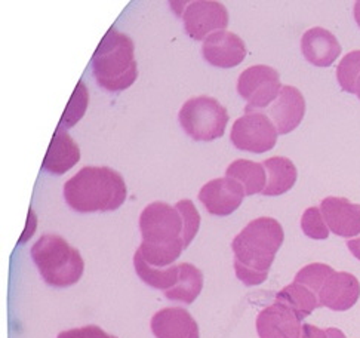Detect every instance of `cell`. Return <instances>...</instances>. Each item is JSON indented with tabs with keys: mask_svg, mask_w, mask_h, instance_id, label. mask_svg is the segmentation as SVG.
<instances>
[{
	"mask_svg": "<svg viewBox=\"0 0 360 338\" xmlns=\"http://www.w3.org/2000/svg\"><path fill=\"white\" fill-rule=\"evenodd\" d=\"M255 327L259 338H301L302 335L301 319L281 301L261 310Z\"/></svg>",
	"mask_w": 360,
	"mask_h": 338,
	"instance_id": "8fae6325",
	"label": "cell"
},
{
	"mask_svg": "<svg viewBox=\"0 0 360 338\" xmlns=\"http://www.w3.org/2000/svg\"><path fill=\"white\" fill-rule=\"evenodd\" d=\"M283 239V227L278 220L271 217L252 220L233 239L234 272L242 284L257 287L267 280Z\"/></svg>",
	"mask_w": 360,
	"mask_h": 338,
	"instance_id": "6da1fadb",
	"label": "cell"
},
{
	"mask_svg": "<svg viewBox=\"0 0 360 338\" xmlns=\"http://www.w3.org/2000/svg\"><path fill=\"white\" fill-rule=\"evenodd\" d=\"M301 338H345V335L337 328L321 330L314 325H310V323H304Z\"/></svg>",
	"mask_w": 360,
	"mask_h": 338,
	"instance_id": "f546056e",
	"label": "cell"
},
{
	"mask_svg": "<svg viewBox=\"0 0 360 338\" xmlns=\"http://www.w3.org/2000/svg\"><path fill=\"white\" fill-rule=\"evenodd\" d=\"M179 265L178 284L165 292V297L171 301L191 304L203 289V273L191 263H181Z\"/></svg>",
	"mask_w": 360,
	"mask_h": 338,
	"instance_id": "ffe728a7",
	"label": "cell"
},
{
	"mask_svg": "<svg viewBox=\"0 0 360 338\" xmlns=\"http://www.w3.org/2000/svg\"><path fill=\"white\" fill-rule=\"evenodd\" d=\"M92 73L108 92L128 89L138 77L135 46L129 36L110 28L92 55Z\"/></svg>",
	"mask_w": 360,
	"mask_h": 338,
	"instance_id": "277c9868",
	"label": "cell"
},
{
	"mask_svg": "<svg viewBox=\"0 0 360 338\" xmlns=\"http://www.w3.org/2000/svg\"><path fill=\"white\" fill-rule=\"evenodd\" d=\"M322 215L329 230L341 237H354L360 233V205L345 197L329 196L321 204Z\"/></svg>",
	"mask_w": 360,
	"mask_h": 338,
	"instance_id": "4fadbf2b",
	"label": "cell"
},
{
	"mask_svg": "<svg viewBox=\"0 0 360 338\" xmlns=\"http://www.w3.org/2000/svg\"><path fill=\"white\" fill-rule=\"evenodd\" d=\"M306 115V100L300 89L285 84L278 100L269 108V118L281 135H286L298 128Z\"/></svg>",
	"mask_w": 360,
	"mask_h": 338,
	"instance_id": "5bb4252c",
	"label": "cell"
},
{
	"mask_svg": "<svg viewBox=\"0 0 360 338\" xmlns=\"http://www.w3.org/2000/svg\"><path fill=\"white\" fill-rule=\"evenodd\" d=\"M184 30L193 40H205L207 36L223 32L229 25L227 8L214 0L191 2L183 13Z\"/></svg>",
	"mask_w": 360,
	"mask_h": 338,
	"instance_id": "9c48e42d",
	"label": "cell"
},
{
	"mask_svg": "<svg viewBox=\"0 0 360 338\" xmlns=\"http://www.w3.org/2000/svg\"><path fill=\"white\" fill-rule=\"evenodd\" d=\"M262 165H264L267 173V186L264 192H262L264 196H281L295 186L298 171L290 159L274 156L266 159Z\"/></svg>",
	"mask_w": 360,
	"mask_h": 338,
	"instance_id": "d6986e66",
	"label": "cell"
},
{
	"mask_svg": "<svg viewBox=\"0 0 360 338\" xmlns=\"http://www.w3.org/2000/svg\"><path fill=\"white\" fill-rule=\"evenodd\" d=\"M36 225H37V220H36V214L34 211L30 208L29 211V218H27V225H25V230L24 234L20 239V244H24L25 241H29V239L36 232Z\"/></svg>",
	"mask_w": 360,
	"mask_h": 338,
	"instance_id": "4dcf8cb0",
	"label": "cell"
},
{
	"mask_svg": "<svg viewBox=\"0 0 360 338\" xmlns=\"http://www.w3.org/2000/svg\"><path fill=\"white\" fill-rule=\"evenodd\" d=\"M156 338H200L199 325L183 307H165L150 322Z\"/></svg>",
	"mask_w": 360,
	"mask_h": 338,
	"instance_id": "2e32d148",
	"label": "cell"
},
{
	"mask_svg": "<svg viewBox=\"0 0 360 338\" xmlns=\"http://www.w3.org/2000/svg\"><path fill=\"white\" fill-rule=\"evenodd\" d=\"M226 175L239 181L246 196L262 193L267 186V173L262 163L248 159H238L227 166Z\"/></svg>",
	"mask_w": 360,
	"mask_h": 338,
	"instance_id": "44dd1931",
	"label": "cell"
},
{
	"mask_svg": "<svg viewBox=\"0 0 360 338\" xmlns=\"http://www.w3.org/2000/svg\"><path fill=\"white\" fill-rule=\"evenodd\" d=\"M347 248L353 254V256L360 261V237L350 239V241H347Z\"/></svg>",
	"mask_w": 360,
	"mask_h": 338,
	"instance_id": "1f68e13d",
	"label": "cell"
},
{
	"mask_svg": "<svg viewBox=\"0 0 360 338\" xmlns=\"http://www.w3.org/2000/svg\"><path fill=\"white\" fill-rule=\"evenodd\" d=\"M122 174L108 166H85L64 184V199L76 213H108L127 201Z\"/></svg>",
	"mask_w": 360,
	"mask_h": 338,
	"instance_id": "7a4b0ae2",
	"label": "cell"
},
{
	"mask_svg": "<svg viewBox=\"0 0 360 338\" xmlns=\"http://www.w3.org/2000/svg\"><path fill=\"white\" fill-rule=\"evenodd\" d=\"M88 101H89V92L86 84L83 83L82 80L77 83V87L68 101L64 115L60 120V126L58 128H73V126L85 116L86 108H88Z\"/></svg>",
	"mask_w": 360,
	"mask_h": 338,
	"instance_id": "cb8c5ba5",
	"label": "cell"
},
{
	"mask_svg": "<svg viewBox=\"0 0 360 338\" xmlns=\"http://www.w3.org/2000/svg\"><path fill=\"white\" fill-rule=\"evenodd\" d=\"M334 273L335 270L332 269L330 265L323 263H313L302 267V269L295 275V282L307 287L314 294H319L325 282Z\"/></svg>",
	"mask_w": 360,
	"mask_h": 338,
	"instance_id": "484cf974",
	"label": "cell"
},
{
	"mask_svg": "<svg viewBox=\"0 0 360 338\" xmlns=\"http://www.w3.org/2000/svg\"><path fill=\"white\" fill-rule=\"evenodd\" d=\"M278 130L264 113H246L233 123L230 139L233 146L251 153H266L278 143Z\"/></svg>",
	"mask_w": 360,
	"mask_h": 338,
	"instance_id": "ba28073f",
	"label": "cell"
},
{
	"mask_svg": "<svg viewBox=\"0 0 360 338\" xmlns=\"http://www.w3.org/2000/svg\"><path fill=\"white\" fill-rule=\"evenodd\" d=\"M178 120L188 137L196 141H214L226 132L229 111L215 98L207 95L193 96L178 113Z\"/></svg>",
	"mask_w": 360,
	"mask_h": 338,
	"instance_id": "8992f818",
	"label": "cell"
},
{
	"mask_svg": "<svg viewBox=\"0 0 360 338\" xmlns=\"http://www.w3.org/2000/svg\"><path fill=\"white\" fill-rule=\"evenodd\" d=\"M175 208L179 211V214H181V218H183V224H184L183 242H184V248L187 249L200 229V214L198 208L195 206V204H193L190 199H183L176 202Z\"/></svg>",
	"mask_w": 360,
	"mask_h": 338,
	"instance_id": "83f0119b",
	"label": "cell"
},
{
	"mask_svg": "<svg viewBox=\"0 0 360 338\" xmlns=\"http://www.w3.org/2000/svg\"><path fill=\"white\" fill-rule=\"evenodd\" d=\"M354 20H356L357 25L360 27V2L354 4Z\"/></svg>",
	"mask_w": 360,
	"mask_h": 338,
	"instance_id": "d6a6232c",
	"label": "cell"
},
{
	"mask_svg": "<svg viewBox=\"0 0 360 338\" xmlns=\"http://www.w3.org/2000/svg\"><path fill=\"white\" fill-rule=\"evenodd\" d=\"M134 267L138 277L151 288H156L166 292L178 284L179 265H169V267H163V269L162 267L150 265L143 258L141 252L138 249L135 251V256H134Z\"/></svg>",
	"mask_w": 360,
	"mask_h": 338,
	"instance_id": "7402d4cb",
	"label": "cell"
},
{
	"mask_svg": "<svg viewBox=\"0 0 360 338\" xmlns=\"http://www.w3.org/2000/svg\"><path fill=\"white\" fill-rule=\"evenodd\" d=\"M356 95H357V98L360 100V77H359V80L356 83Z\"/></svg>",
	"mask_w": 360,
	"mask_h": 338,
	"instance_id": "836d02e7",
	"label": "cell"
},
{
	"mask_svg": "<svg viewBox=\"0 0 360 338\" xmlns=\"http://www.w3.org/2000/svg\"><path fill=\"white\" fill-rule=\"evenodd\" d=\"M301 229L304 234L310 239H314V241H323V239H328L330 233L322 215V211L317 206H311L304 211L301 217Z\"/></svg>",
	"mask_w": 360,
	"mask_h": 338,
	"instance_id": "4316f807",
	"label": "cell"
},
{
	"mask_svg": "<svg viewBox=\"0 0 360 338\" xmlns=\"http://www.w3.org/2000/svg\"><path fill=\"white\" fill-rule=\"evenodd\" d=\"M57 338H117V337L107 334L96 325H88V327L63 331L58 334Z\"/></svg>",
	"mask_w": 360,
	"mask_h": 338,
	"instance_id": "f1b7e54d",
	"label": "cell"
},
{
	"mask_svg": "<svg viewBox=\"0 0 360 338\" xmlns=\"http://www.w3.org/2000/svg\"><path fill=\"white\" fill-rule=\"evenodd\" d=\"M32 258L49 287L68 288L80 280L85 261L80 252L58 234H44L32 246Z\"/></svg>",
	"mask_w": 360,
	"mask_h": 338,
	"instance_id": "5b68a950",
	"label": "cell"
},
{
	"mask_svg": "<svg viewBox=\"0 0 360 338\" xmlns=\"http://www.w3.org/2000/svg\"><path fill=\"white\" fill-rule=\"evenodd\" d=\"M245 196L240 182L226 175L207 181L199 192V201L211 215L227 217L242 205Z\"/></svg>",
	"mask_w": 360,
	"mask_h": 338,
	"instance_id": "30bf717a",
	"label": "cell"
},
{
	"mask_svg": "<svg viewBox=\"0 0 360 338\" xmlns=\"http://www.w3.org/2000/svg\"><path fill=\"white\" fill-rule=\"evenodd\" d=\"M276 301H281L292 308L301 320L310 316L317 307H321L317 294L295 280L276 295Z\"/></svg>",
	"mask_w": 360,
	"mask_h": 338,
	"instance_id": "603a6c76",
	"label": "cell"
},
{
	"mask_svg": "<svg viewBox=\"0 0 360 338\" xmlns=\"http://www.w3.org/2000/svg\"><path fill=\"white\" fill-rule=\"evenodd\" d=\"M360 77V51H352L337 67V80L342 91L356 94V83Z\"/></svg>",
	"mask_w": 360,
	"mask_h": 338,
	"instance_id": "d4e9b609",
	"label": "cell"
},
{
	"mask_svg": "<svg viewBox=\"0 0 360 338\" xmlns=\"http://www.w3.org/2000/svg\"><path fill=\"white\" fill-rule=\"evenodd\" d=\"M183 218L179 211L166 202L147 205L140 215L143 244L138 248L143 258L155 267H169L186 249Z\"/></svg>",
	"mask_w": 360,
	"mask_h": 338,
	"instance_id": "3957f363",
	"label": "cell"
},
{
	"mask_svg": "<svg viewBox=\"0 0 360 338\" xmlns=\"http://www.w3.org/2000/svg\"><path fill=\"white\" fill-rule=\"evenodd\" d=\"M202 55L205 61L214 67L233 68L245 60L246 45L238 35L223 30L203 40Z\"/></svg>",
	"mask_w": 360,
	"mask_h": 338,
	"instance_id": "7c38bea8",
	"label": "cell"
},
{
	"mask_svg": "<svg viewBox=\"0 0 360 338\" xmlns=\"http://www.w3.org/2000/svg\"><path fill=\"white\" fill-rule=\"evenodd\" d=\"M80 161V149L76 141L67 131L58 128L55 131L46 156L44 159V169L52 175H63Z\"/></svg>",
	"mask_w": 360,
	"mask_h": 338,
	"instance_id": "ac0fdd59",
	"label": "cell"
},
{
	"mask_svg": "<svg viewBox=\"0 0 360 338\" xmlns=\"http://www.w3.org/2000/svg\"><path fill=\"white\" fill-rule=\"evenodd\" d=\"M317 297H319L321 307H328L335 312H345L359 301V279L347 272H335L325 282Z\"/></svg>",
	"mask_w": 360,
	"mask_h": 338,
	"instance_id": "9a60e30c",
	"label": "cell"
},
{
	"mask_svg": "<svg viewBox=\"0 0 360 338\" xmlns=\"http://www.w3.org/2000/svg\"><path fill=\"white\" fill-rule=\"evenodd\" d=\"M338 39L323 27H313L301 37V52L310 64L329 67L341 54Z\"/></svg>",
	"mask_w": 360,
	"mask_h": 338,
	"instance_id": "e0dca14e",
	"label": "cell"
},
{
	"mask_svg": "<svg viewBox=\"0 0 360 338\" xmlns=\"http://www.w3.org/2000/svg\"><path fill=\"white\" fill-rule=\"evenodd\" d=\"M282 88L278 70L264 64L245 68L238 79V92L246 101V113L273 104L278 100Z\"/></svg>",
	"mask_w": 360,
	"mask_h": 338,
	"instance_id": "52a82bcc",
	"label": "cell"
}]
</instances>
